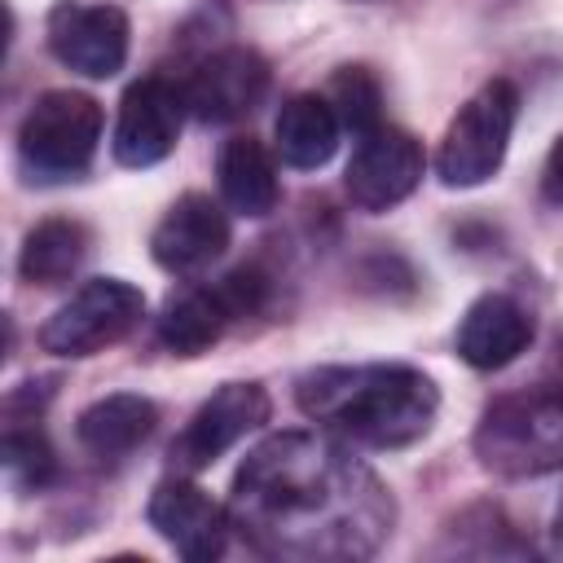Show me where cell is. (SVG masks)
Listing matches in <instances>:
<instances>
[{
	"mask_svg": "<svg viewBox=\"0 0 563 563\" xmlns=\"http://www.w3.org/2000/svg\"><path fill=\"white\" fill-rule=\"evenodd\" d=\"M229 519L273 559H369L387 541L396 506L339 440L277 431L242 457Z\"/></svg>",
	"mask_w": 563,
	"mask_h": 563,
	"instance_id": "6da1fadb",
	"label": "cell"
},
{
	"mask_svg": "<svg viewBox=\"0 0 563 563\" xmlns=\"http://www.w3.org/2000/svg\"><path fill=\"white\" fill-rule=\"evenodd\" d=\"M303 418L365 449H405L435 422L440 391L413 365H325L299 378Z\"/></svg>",
	"mask_w": 563,
	"mask_h": 563,
	"instance_id": "7a4b0ae2",
	"label": "cell"
},
{
	"mask_svg": "<svg viewBox=\"0 0 563 563\" xmlns=\"http://www.w3.org/2000/svg\"><path fill=\"white\" fill-rule=\"evenodd\" d=\"M475 453L493 475L532 479L563 466V387L501 396L475 427Z\"/></svg>",
	"mask_w": 563,
	"mask_h": 563,
	"instance_id": "3957f363",
	"label": "cell"
},
{
	"mask_svg": "<svg viewBox=\"0 0 563 563\" xmlns=\"http://www.w3.org/2000/svg\"><path fill=\"white\" fill-rule=\"evenodd\" d=\"M101 106L75 88H48L18 128V158L35 180H75L101 141Z\"/></svg>",
	"mask_w": 563,
	"mask_h": 563,
	"instance_id": "277c9868",
	"label": "cell"
},
{
	"mask_svg": "<svg viewBox=\"0 0 563 563\" xmlns=\"http://www.w3.org/2000/svg\"><path fill=\"white\" fill-rule=\"evenodd\" d=\"M515 119H519V88L510 79H488L444 128V141L435 150V176L449 189H475L488 176H497Z\"/></svg>",
	"mask_w": 563,
	"mask_h": 563,
	"instance_id": "5b68a950",
	"label": "cell"
},
{
	"mask_svg": "<svg viewBox=\"0 0 563 563\" xmlns=\"http://www.w3.org/2000/svg\"><path fill=\"white\" fill-rule=\"evenodd\" d=\"M145 317V295L123 277H92L84 282L44 325L40 347L53 356H97L110 343L128 339Z\"/></svg>",
	"mask_w": 563,
	"mask_h": 563,
	"instance_id": "8992f818",
	"label": "cell"
},
{
	"mask_svg": "<svg viewBox=\"0 0 563 563\" xmlns=\"http://www.w3.org/2000/svg\"><path fill=\"white\" fill-rule=\"evenodd\" d=\"M264 422H268V391L260 383H224L198 405V413L172 440V466L198 475Z\"/></svg>",
	"mask_w": 563,
	"mask_h": 563,
	"instance_id": "52a82bcc",
	"label": "cell"
},
{
	"mask_svg": "<svg viewBox=\"0 0 563 563\" xmlns=\"http://www.w3.org/2000/svg\"><path fill=\"white\" fill-rule=\"evenodd\" d=\"M422 172H427L422 145L405 128L383 123V128L356 136V150L343 172V189H347L352 207L378 216V211H391L396 202H405L422 185Z\"/></svg>",
	"mask_w": 563,
	"mask_h": 563,
	"instance_id": "ba28073f",
	"label": "cell"
},
{
	"mask_svg": "<svg viewBox=\"0 0 563 563\" xmlns=\"http://www.w3.org/2000/svg\"><path fill=\"white\" fill-rule=\"evenodd\" d=\"M128 18L114 4L62 0L48 13V48L84 79H110L128 62Z\"/></svg>",
	"mask_w": 563,
	"mask_h": 563,
	"instance_id": "9c48e42d",
	"label": "cell"
},
{
	"mask_svg": "<svg viewBox=\"0 0 563 563\" xmlns=\"http://www.w3.org/2000/svg\"><path fill=\"white\" fill-rule=\"evenodd\" d=\"M180 119H185V92L163 79L150 75L141 84H132L119 101V119H114V163L123 167H154L176 150L180 136Z\"/></svg>",
	"mask_w": 563,
	"mask_h": 563,
	"instance_id": "30bf717a",
	"label": "cell"
},
{
	"mask_svg": "<svg viewBox=\"0 0 563 563\" xmlns=\"http://www.w3.org/2000/svg\"><path fill=\"white\" fill-rule=\"evenodd\" d=\"M185 110L202 123H238L268 92V62L255 48H220L180 84Z\"/></svg>",
	"mask_w": 563,
	"mask_h": 563,
	"instance_id": "8fae6325",
	"label": "cell"
},
{
	"mask_svg": "<svg viewBox=\"0 0 563 563\" xmlns=\"http://www.w3.org/2000/svg\"><path fill=\"white\" fill-rule=\"evenodd\" d=\"M150 528L189 563H211L224 554L229 541V510L220 501H211L198 484L189 479H163L145 506Z\"/></svg>",
	"mask_w": 563,
	"mask_h": 563,
	"instance_id": "7c38bea8",
	"label": "cell"
},
{
	"mask_svg": "<svg viewBox=\"0 0 563 563\" xmlns=\"http://www.w3.org/2000/svg\"><path fill=\"white\" fill-rule=\"evenodd\" d=\"M229 246V216L207 194H180L150 233V255L167 273H198Z\"/></svg>",
	"mask_w": 563,
	"mask_h": 563,
	"instance_id": "4fadbf2b",
	"label": "cell"
},
{
	"mask_svg": "<svg viewBox=\"0 0 563 563\" xmlns=\"http://www.w3.org/2000/svg\"><path fill=\"white\" fill-rule=\"evenodd\" d=\"M457 356L471 369H506L532 343V317L506 295H479L457 321Z\"/></svg>",
	"mask_w": 563,
	"mask_h": 563,
	"instance_id": "5bb4252c",
	"label": "cell"
},
{
	"mask_svg": "<svg viewBox=\"0 0 563 563\" xmlns=\"http://www.w3.org/2000/svg\"><path fill=\"white\" fill-rule=\"evenodd\" d=\"M216 185L229 211L246 216V220H264L277 207V163L264 150V141H255L251 132H238L220 145L216 158Z\"/></svg>",
	"mask_w": 563,
	"mask_h": 563,
	"instance_id": "9a60e30c",
	"label": "cell"
},
{
	"mask_svg": "<svg viewBox=\"0 0 563 563\" xmlns=\"http://www.w3.org/2000/svg\"><path fill=\"white\" fill-rule=\"evenodd\" d=\"M158 427V405L145 400V396H132V391H114V396H101L92 400L79 422H75V435L79 444L101 457V462H119L128 457L132 449H141Z\"/></svg>",
	"mask_w": 563,
	"mask_h": 563,
	"instance_id": "2e32d148",
	"label": "cell"
},
{
	"mask_svg": "<svg viewBox=\"0 0 563 563\" xmlns=\"http://www.w3.org/2000/svg\"><path fill=\"white\" fill-rule=\"evenodd\" d=\"M339 132H343V123H339L330 97H317V92H295L277 110V123H273L282 163L299 167V172L325 167L339 150Z\"/></svg>",
	"mask_w": 563,
	"mask_h": 563,
	"instance_id": "e0dca14e",
	"label": "cell"
},
{
	"mask_svg": "<svg viewBox=\"0 0 563 563\" xmlns=\"http://www.w3.org/2000/svg\"><path fill=\"white\" fill-rule=\"evenodd\" d=\"M229 308L220 299L216 286H194L176 299H167L163 317H158V343L172 356H202L229 325Z\"/></svg>",
	"mask_w": 563,
	"mask_h": 563,
	"instance_id": "ac0fdd59",
	"label": "cell"
},
{
	"mask_svg": "<svg viewBox=\"0 0 563 563\" xmlns=\"http://www.w3.org/2000/svg\"><path fill=\"white\" fill-rule=\"evenodd\" d=\"M88 255V229L79 220L53 216L40 220L26 238H22V255H18V273L31 286H57L66 282Z\"/></svg>",
	"mask_w": 563,
	"mask_h": 563,
	"instance_id": "d6986e66",
	"label": "cell"
},
{
	"mask_svg": "<svg viewBox=\"0 0 563 563\" xmlns=\"http://www.w3.org/2000/svg\"><path fill=\"white\" fill-rule=\"evenodd\" d=\"M325 97H330L339 123L352 136H365V132L383 128V88H378V79L365 66H343L330 79V92Z\"/></svg>",
	"mask_w": 563,
	"mask_h": 563,
	"instance_id": "ffe728a7",
	"label": "cell"
},
{
	"mask_svg": "<svg viewBox=\"0 0 563 563\" xmlns=\"http://www.w3.org/2000/svg\"><path fill=\"white\" fill-rule=\"evenodd\" d=\"M4 471H9V479H13L22 493H40V488L53 484L57 457H53V444L44 440L40 427H31V431L9 427V431H4Z\"/></svg>",
	"mask_w": 563,
	"mask_h": 563,
	"instance_id": "44dd1931",
	"label": "cell"
},
{
	"mask_svg": "<svg viewBox=\"0 0 563 563\" xmlns=\"http://www.w3.org/2000/svg\"><path fill=\"white\" fill-rule=\"evenodd\" d=\"M216 290H220V299H224V308H229L233 321L238 317H255L268 303V273H260L255 264H242L224 282H216Z\"/></svg>",
	"mask_w": 563,
	"mask_h": 563,
	"instance_id": "7402d4cb",
	"label": "cell"
},
{
	"mask_svg": "<svg viewBox=\"0 0 563 563\" xmlns=\"http://www.w3.org/2000/svg\"><path fill=\"white\" fill-rule=\"evenodd\" d=\"M541 194H545V202H554V207H563V136L550 145V154H545V172H541Z\"/></svg>",
	"mask_w": 563,
	"mask_h": 563,
	"instance_id": "603a6c76",
	"label": "cell"
},
{
	"mask_svg": "<svg viewBox=\"0 0 563 563\" xmlns=\"http://www.w3.org/2000/svg\"><path fill=\"white\" fill-rule=\"evenodd\" d=\"M559 545H563V506H559Z\"/></svg>",
	"mask_w": 563,
	"mask_h": 563,
	"instance_id": "cb8c5ba5",
	"label": "cell"
},
{
	"mask_svg": "<svg viewBox=\"0 0 563 563\" xmlns=\"http://www.w3.org/2000/svg\"><path fill=\"white\" fill-rule=\"evenodd\" d=\"M559 369H563V343H559Z\"/></svg>",
	"mask_w": 563,
	"mask_h": 563,
	"instance_id": "d4e9b609",
	"label": "cell"
}]
</instances>
